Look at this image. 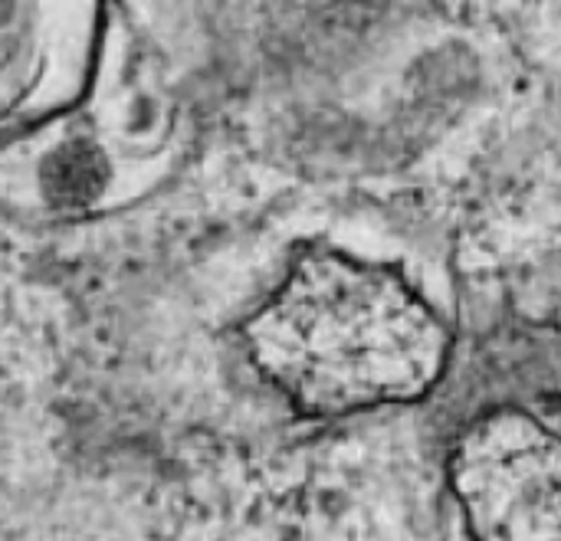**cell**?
<instances>
[{
    "label": "cell",
    "instance_id": "6da1fadb",
    "mask_svg": "<svg viewBox=\"0 0 561 541\" xmlns=\"http://www.w3.org/2000/svg\"><path fill=\"white\" fill-rule=\"evenodd\" d=\"M256 371L302 414L345 417L427 398L450 332L398 273L309 250L243 325Z\"/></svg>",
    "mask_w": 561,
    "mask_h": 541
},
{
    "label": "cell",
    "instance_id": "7a4b0ae2",
    "mask_svg": "<svg viewBox=\"0 0 561 541\" xmlns=\"http://www.w3.org/2000/svg\"><path fill=\"white\" fill-rule=\"evenodd\" d=\"M470 541H561V434L519 407L470 421L447 460Z\"/></svg>",
    "mask_w": 561,
    "mask_h": 541
}]
</instances>
